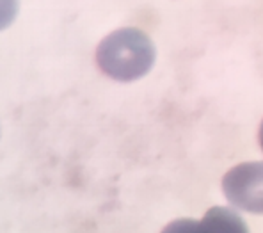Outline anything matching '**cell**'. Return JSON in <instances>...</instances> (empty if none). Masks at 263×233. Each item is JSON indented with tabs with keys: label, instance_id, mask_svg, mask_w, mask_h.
<instances>
[{
	"label": "cell",
	"instance_id": "6da1fadb",
	"mask_svg": "<svg viewBox=\"0 0 263 233\" xmlns=\"http://www.w3.org/2000/svg\"><path fill=\"white\" fill-rule=\"evenodd\" d=\"M96 63L105 75L114 80L130 82L141 79L155 63V45L139 29H119L100 43Z\"/></svg>",
	"mask_w": 263,
	"mask_h": 233
},
{
	"label": "cell",
	"instance_id": "7a4b0ae2",
	"mask_svg": "<svg viewBox=\"0 0 263 233\" xmlns=\"http://www.w3.org/2000/svg\"><path fill=\"white\" fill-rule=\"evenodd\" d=\"M222 191L233 207L263 213V162H243L222 178Z\"/></svg>",
	"mask_w": 263,
	"mask_h": 233
},
{
	"label": "cell",
	"instance_id": "3957f363",
	"mask_svg": "<svg viewBox=\"0 0 263 233\" xmlns=\"http://www.w3.org/2000/svg\"><path fill=\"white\" fill-rule=\"evenodd\" d=\"M196 233H249L246 221L231 208L214 207L197 221Z\"/></svg>",
	"mask_w": 263,
	"mask_h": 233
},
{
	"label": "cell",
	"instance_id": "277c9868",
	"mask_svg": "<svg viewBox=\"0 0 263 233\" xmlns=\"http://www.w3.org/2000/svg\"><path fill=\"white\" fill-rule=\"evenodd\" d=\"M197 221L196 219H176L173 223H169L167 226L162 230V233H196Z\"/></svg>",
	"mask_w": 263,
	"mask_h": 233
},
{
	"label": "cell",
	"instance_id": "5b68a950",
	"mask_svg": "<svg viewBox=\"0 0 263 233\" xmlns=\"http://www.w3.org/2000/svg\"><path fill=\"white\" fill-rule=\"evenodd\" d=\"M258 137H260V146L263 150V121H261V127H260V134H258Z\"/></svg>",
	"mask_w": 263,
	"mask_h": 233
}]
</instances>
